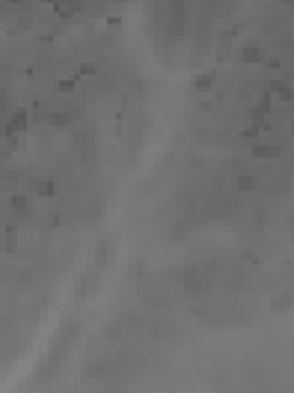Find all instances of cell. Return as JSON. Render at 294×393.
<instances>
[{"instance_id":"6da1fadb","label":"cell","mask_w":294,"mask_h":393,"mask_svg":"<svg viewBox=\"0 0 294 393\" xmlns=\"http://www.w3.org/2000/svg\"><path fill=\"white\" fill-rule=\"evenodd\" d=\"M253 155L256 158H279L282 155V149H279V146H253Z\"/></svg>"},{"instance_id":"7a4b0ae2","label":"cell","mask_w":294,"mask_h":393,"mask_svg":"<svg viewBox=\"0 0 294 393\" xmlns=\"http://www.w3.org/2000/svg\"><path fill=\"white\" fill-rule=\"evenodd\" d=\"M256 188V176H250V173H241L238 179H235V191H241V194H247V191H253Z\"/></svg>"},{"instance_id":"277c9868","label":"cell","mask_w":294,"mask_h":393,"mask_svg":"<svg viewBox=\"0 0 294 393\" xmlns=\"http://www.w3.org/2000/svg\"><path fill=\"white\" fill-rule=\"evenodd\" d=\"M12 209H15V214H30V200H24V196H12Z\"/></svg>"},{"instance_id":"ba28073f","label":"cell","mask_w":294,"mask_h":393,"mask_svg":"<svg viewBox=\"0 0 294 393\" xmlns=\"http://www.w3.org/2000/svg\"><path fill=\"white\" fill-rule=\"evenodd\" d=\"M51 122H57V125H68V113H54Z\"/></svg>"},{"instance_id":"3957f363","label":"cell","mask_w":294,"mask_h":393,"mask_svg":"<svg viewBox=\"0 0 294 393\" xmlns=\"http://www.w3.org/2000/svg\"><path fill=\"white\" fill-rule=\"evenodd\" d=\"M33 188H36L42 196H54V194H57V182H51V179H45V182H33Z\"/></svg>"},{"instance_id":"52a82bcc","label":"cell","mask_w":294,"mask_h":393,"mask_svg":"<svg viewBox=\"0 0 294 393\" xmlns=\"http://www.w3.org/2000/svg\"><path fill=\"white\" fill-rule=\"evenodd\" d=\"M12 128H15V131H24V128H27V113H24V110H18V113L12 116Z\"/></svg>"},{"instance_id":"8992f818","label":"cell","mask_w":294,"mask_h":393,"mask_svg":"<svg viewBox=\"0 0 294 393\" xmlns=\"http://www.w3.org/2000/svg\"><path fill=\"white\" fill-rule=\"evenodd\" d=\"M78 0H60V3H57V12L60 15H71V12H78Z\"/></svg>"},{"instance_id":"5b68a950","label":"cell","mask_w":294,"mask_h":393,"mask_svg":"<svg viewBox=\"0 0 294 393\" xmlns=\"http://www.w3.org/2000/svg\"><path fill=\"white\" fill-rule=\"evenodd\" d=\"M259 57H261V54H259V48H256V45H244V48H241V60H247V63H256Z\"/></svg>"}]
</instances>
